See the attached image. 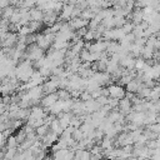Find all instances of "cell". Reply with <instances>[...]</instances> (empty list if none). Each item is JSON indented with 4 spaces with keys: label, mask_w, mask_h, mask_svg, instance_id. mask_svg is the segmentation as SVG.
<instances>
[{
    "label": "cell",
    "mask_w": 160,
    "mask_h": 160,
    "mask_svg": "<svg viewBox=\"0 0 160 160\" xmlns=\"http://www.w3.org/2000/svg\"><path fill=\"white\" fill-rule=\"evenodd\" d=\"M106 89H108V96L111 99H116V100L122 99L125 96V92H126L124 90V88L119 84H111Z\"/></svg>",
    "instance_id": "obj_1"
},
{
    "label": "cell",
    "mask_w": 160,
    "mask_h": 160,
    "mask_svg": "<svg viewBox=\"0 0 160 160\" xmlns=\"http://www.w3.org/2000/svg\"><path fill=\"white\" fill-rule=\"evenodd\" d=\"M69 26L71 30H78V29H81V28H86L88 24H89V20H85V19H81L80 16L79 18H71L69 21H68Z\"/></svg>",
    "instance_id": "obj_2"
},
{
    "label": "cell",
    "mask_w": 160,
    "mask_h": 160,
    "mask_svg": "<svg viewBox=\"0 0 160 160\" xmlns=\"http://www.w3.org/2000/svg\"><path fill=\"white\" fill-rule=\"evenodd\" d=\"M56 100H59V98H58V94H56V92L46 94L45 96H42V98H41V106H42V108H49V106H51Z\"/></svg>",
    "instance_id": "obj_3"
},
{
    "label": "cell",
    "mask_w": 160,
    "mask_h": 160,
    "mask_svg": "<svg viewBox=\"0 0 160 160\" xmlns=\"http://www.w3.org/2000/svg\"><path fill=\"white\" fill-rule=\"evenodd\" d=\"M56 19H58V12H55V11H45V12H44L42 21H44L46 25L51 26L52 24L56 22Z\"/></svg>",
    "instance_id": "obj_4"
},
{
    "label": "cell",
    "mask_w": 160,
    "mask_h": 160,
    "mask_svg": "<svg viewBox=\"0 0 160 160\" xmlns=\"http://www.w3.org/2000/svg\"><path fill=\"white\" fill-rule=\"evenodd\" d=\"M74 6H75V5H71V4H62V8H61V10H60V11H61L60 18L64 19V20H70Z\"/></svg>",
    "instance_id": "obj_5"
},
{
    "label": "cell",
    "mask_w": 160,
    "mask_h": 160,
    "mask_svg": "<svg viewBox=\"0 0 160 160\" xmlns=\"http://www.w3.org/2000/svg\"><path fill=\"white\" fill-rule=\"evenodd\" d=\"M29 14H30V20L32 21H42V16H44V12L40 8H31L29 10Z\"/></svg>",
    "instance_id": "obj_6"
},
{
    "label": "cell",
    "mask_w": 160,
    "mask_h": 160,
    "mask_svg": "<svg viewBox=\"0 0 160 160\" xmlns=\"http://www.w3.org/2000/svg\"><path fill=\"white\" fill-rule=\"evenodd\" d=\"M129 16H131V20H132V24H134V25L140 24V22L142 21V16H144V15H142V10H140V9L132 10Z\"/></svg>",
    "instance_id": "obj_7"
},
{
    "label": "cell",
    "mask_w": 160,
    "mask_h": 160,
    "mask_svg": "<svg viewBox=\"0 0 160 160\" xmlns=\"http://www.w3.org/2000/svg\"><path fill=\"white\" fill-rule=\"evenodd\" d=\"M14 10H15V8L14 6H6V8H4V9H1V19H6V20H9V18L12 15V12H14Z\"/></svg>",
    "instance_id": "obj_8"
},
{
    "label": "cell",
    "mask_w": 160,
    "mask_h": 160,
    "mask_svg": "<svg viewBox=\"0 0 160 160\" xmlns=\"http://www.w3.org/2000/svg\"><path fill=\"white\" fill-rule=\"evenodd\" d=\"M35 129H36L35 134H36L38 136H41V138H42V136L49 131V125L44 122L42 125H40V126H38V128H35Z\"/></svg>",
    "instance_id": "obj_9"
},
{
    "label": "cell",
    "mask_w": 160,
    "mask_h": 160,
    "mask_svg": "<svg viewBox=\"0 0 160 160\" xmlns=\"http://www.w3.org/2000/svg\"><path fill=\"white\" fill-rule=\"evenodd\" d=\"M132 29H134V24L130 22V21H125V24L121 26V30L124 31V34H129V32H131Z\"/></svg>",
    "instance_id": "obj_10"
},
{
    "label": "cell",
    "mask_w": 160,
    "mask_h": 160,
    "mask_svg": "<svg viewBox=\"0 0 160 160\" xmlns=\"http://www.w3.org/2000/svg\"><path fill=\"white\" fill-rule=\"evenodd\" d=\"M146 126H148V129H149L150 131H152V132H156V134H159V131H160V125H159V122L149 124V125H146Z\"/></svg>",
    "instance_id": "obj_11"
},
{
    "label": "cell",
    "mask_w": 160,
    "mask_h": 160,
    "mask_svg": "<svg viewBox=\"0 0 160 160\" xmlns=\"http://www.w3.org/2000/svg\"><path fill=\"white\" fill-rule=\"evenodd\" d=\"M16 145H18L16 138H15V136H9V138H8V146H9V148H15Z\"/></svg>",
    "instance_id": "obj_12"
},
{
    "label": "cell",
    "mask_w": 160,
    "mask_h": 160,
    "mask_svg": "<svg viewBox=\"0 0 160 160\" xmlns=\"http://www.w3.org/2000/svg\"><path fill=\"white\" fill-rule=\"evenodd\" d=\"M4 139H5V136H4V134L0 131V148H1L2 144H4Z\"/></svg>",
    "instance_id": "obj_13"
}]
</instances>
